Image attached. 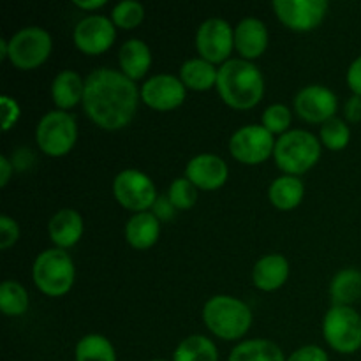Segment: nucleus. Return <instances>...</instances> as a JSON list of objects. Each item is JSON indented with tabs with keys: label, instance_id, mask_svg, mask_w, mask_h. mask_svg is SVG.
Here are the masks:
<instances>
[{
	"label": "nucleus",
	"instance_id": "19",
	"mask_svg": "<svg viewBox=\"0 0 361 361\" xmlns=\"http://www.w3.org/2000/svg\"><path fill=\"white\" fill-rule=\"evenodd\" d=\"M289 277V263L281 254H267L252 270V282L261 291H275L282 288Z\"/></svg>",
	"mask_w": 361,
	"mask_h": 361
},
{
	"label": "nucleus",
	"instance_id": "31",
	"mask_svg": "<svg viewBox=\"0 0 361 361\" xmlns=\"http://www.w3.org/2000/svg\"><path fill=\"white\" fill-rule=\"evenodd\" d=\"M143 20L145 7L143 4L136 2V0H122L111 11V21L115 23V27L126 28V30L136 28Z\"/></svg>",
	"mask_w": 361,
	"mask_h": 361
},
{
	"label": "nucleus",
	"instance_id": "13",
	"mask_svg": "<svg viewBox=\"0 0 361 361\" xmlns=\"http://www.w3.org/2000/svg\"><path fill=\"white\" fill-rule=\"evenodd\" d=\"M185 85L173 74H155L141 85V101L159 111L178 108L185 101Z\"/></svg>",
	"mask_w": 361,
	"mask_h": 361
},
{
	"label": "nucleus",
	"instance_id": "21",
	"mask_svg": "<svg viewBox=\"0 0 361 361\" xmlns=\"http://www.w3.org/2000/svg\"><path fill=\"white\" fill-rule=\"evenodd\" d=\"M120 69L133 81L141 80L152 66V51L141 39H127L118 51Z\"/></svg>",
	"mask_w": 361,
	"mask_h": 361
},
{
	"label": "nucleus",
	"instance_id": "36",
	"mask_svg": "<svg viewBox=\"0 0 361 361\" xmlns=\"http://www.w3.org/2000/svg\"><path fill=\"white\" fill-rule=\"evenodd\" d=\"M286 361H330V358H328V355L324 353L323 348L310 344L296 349Z\"/></svg>",
	"mask_w": 361,
	"mask_h": 361
},
{
	"label": "nucleus",
	"instance_id": "41",
	"mask_svg": "<svg viewBox=\"0 0 361 361\" xmlns=\"http://www.w3.org/2000/svg\"><path fill=\"white\" fill-rule=\"evenodd\" d=\"M74 6H78L80 9L85 11H92L106 6V0H74Z\"/></svg>",
	"mask_w": 361,
	"mask_h": 361
},
{
	"label": "nucleus",
	"instance_id": "40",
	"mask_svg": "<svg viewBox=\"0 0 361 361\" xmlns=\"http://www.w3.org/2000/svg\"><path fill=\"white\" fill-rule=\"evenodd\" d=\"M13 169L14 166L11 164L9 159H7L6 155H2V157H0V187H6L7 183H9Z\"/></svg>",
	"mask_w": 361,
	"mask_h": 361
},
{
	"label": "nucleus",
	"instance_id": "1",
	"mask_svg": "<svg viewBox=\"0 0 361 361\" xmlns=\"http://www.w3.org/2000/svg\"><path fill=\"white\" fill-rule=\"evenodd\" d=\"M140 95L136 83L122 71L99 67L85 78L83 108L99 127L118 130L134 118Z\"/></svg>",
	"mask_w": 361,
	"mask_h": 361
},
{
	"label": "nucleus",
	"instance_id": "4",
	"mask_svg": "<svg viewBox=\"0 0 361 361\" xmlns=\"http://www.w3.org/2000/svg\"><path fill=\"white\" fill-rule=\"evenodd\" d=\"M274 157L286 175L300 176L319 161L321 141L309 130H288L275 141Z\"/></svg>",
	"mask_w": 361,
	"mask_h": 361
},
{
	"label": "nucleus",
	"instance_id": "27",
	"mask_svg": "<svg viewBox=\"0 0 361 361\" xmlns=\"http://www.w3.org/2000/svg\"><path fill=\"white\" fill-rule=\"evenodd\" d=\"M173 361H219L217 345L204 335H189L176 345Z\"/></svg>",
	"mask_w": 361,
	"mask_h": 361
},
{
	"label": "nucleus",
	"instance_id": "7",
	"mask_svg": "<svg viewBox=\"0 0 361 361\" xmlns=\"http://www.w3.org/2000/svg\"><path fill=\"white\" fill-rule=\"evenodd\" d=\"M323 335L334 351L353 355L361 349V316L353 307L334 305L324 314Z\"/></svg>",
	"mask_w": 361,
	"mask_h": 361
},
{
	"label": "nucleus",
	"instance_id": "26",
	"mask_svg": "<svg viewBox=\"0 0 361 361\" xmlns=\"http://www.w3.org/2000/svg\"><path fill=\"white\" fill-rule=\"evenodd\" d=\"M229 361H286V356L275 342L252 338L235 345L229 353Z\"/></svg>",
	"mask_w": 361,
	"mask_h": 361
},
{
	"label": "nucleus",
	"instance_id": "17",
	"mask_svg": "<svg viewBox=\"0 0 361 361\" xmlns=\"http://www.w3.org/2000/svg\"><path fill=\"white\" fill-rule=\"evenodd\" d=\"M268 46V28L259 18H243L235 27V48L245 60H254Z\"/></svg>",
	"mask_w": 361,
	"mask_h": 361
},
{
	"label": "nucleus",
	"instance_id": "30",
	"mask_svg": "<svg viewBox=\"0 0 361 361\" xmlns=\"http://www.w3.org/2000/svg\"><path fill=\"white\" fill-rule=\"evenodd\" d=\"M319 141L321 145H324V147L334 152L344 150L349 141H351V129H349L344 120L334 116V118H330L321 126Z\"/></svg>",
	"mask_w": 361,
	"mask_h": 361
},
{
	"label": "nucleus",
	"instance_id": "8",
	"mask_svg": "<svg viewBox=\"0 0 361 361\" xmlns=\"http://www.w3.org/2000/svg\"><path fill=\"white\" fill-rule=\"evenodd\" d=\"M51 35L42 27H23L9 39V62L14 67L30 71L48 60L51 53Z\"/></svg>",
	"mask_w": 361,
	"mask_h": 361
},
{
	"label": "nucleus",
	"instance_id": "12",
	"mask_svg": "<svg viewBox=\"0 0 361 361\" xmlns=\"http://www.w3.org/2000/svg\"><path fill=\"white\" fill-rule=\"evenodd\" d=\"M274 11L286 27L307 32L321 25L328 13L326 0H275Z\"/></svg>",
	"mask_w": 361,
	"mask_h": 361
},
{
	"label": "nucleus",
	"instance_id": "6",
	"mask_svg": "<svg viewBox=\"0 0 361 361\" xmlns=\"http://www.w3.org/2000/svg\"><path fill=\"white\" fill-rule=\"evenodd\" d=\"M78 140V126L74 116L62 109L48 111L37 123L35 141L49 157H62L69 154Z\"/></svg>",
	"mask_w": 361,
	"mask_h": 361
},
{
	"label": "nucleus",
	"instance_id": "32",
	"mask_svg": "<svg viewBox=\"0 0 361 361\" xmlns=\"http://www.w3.org/2000/svg\"><path fill=\"white\" fill-rule=\"evenodd\" d=\"M168 197L176 210H189L197 201V187L187 176H180L169 185Z\"/></svg>",
	"mask_w": 361,
	"mask_h": 361
},
{
	"label": "nucleus",
	"instance_id": "18",
	"mask_svg": "<svg viewBox=\"0 0 361 361\" xmlns=\"http://www.w3.org/2000/svg\"><path fill=\"white\" fill-rule=\"evenodd\" d=\"M83 219L73 208H62L56 212L48 224V233L51 242L59 249H69L74 247L83 236Z\"/></svg>",
	"mask_w": 361,
	"mask_h": 361
},
{
	"label": "nucleus",
	"instance_id": "33",
	"mask_svg": "<svg viewBox=\"0 0 361 361\" xmlns=\"http://www.w3.org/2000/svg\"><path fill=\"white\" fill-rule=\"evenodd\" d=\"M293 113L286 104H271L263 111V118H261V126L264 129L270 130L271 134H284L288 133L289 126H291Z\"/></svg>",
	"mask_w": 361,
	"mask_h": 361
},
{
	"label": "nucleus",
	"instance_id": "15",
	"mask_svg": "<svg viewBox=\"0 0 361 361\" xmlns=\"http://www.w3.org/2000/svg\"><path fill=\"white\" fill-rule=\"evenodd\" d=\"M115 23L102 14H90L74 28V44L88 55L104 53L115 42Z\"/></svg>",
	"mask_w": 361,
	"mask_h": 361
},
{
	"label": "nucleus",
	"instance_id": "14",
	"mask_svg": "<svg viewBox=\"0 0 361 361\" xmlns=\"http://www.w3.org/2000/svg\"><path fill=\"white\" fill-rule=\"evenodd\" d=\"M293 104L303 120L310 123H324L334 118L338 102L337 95L330 88L323 85H309L295 95Z\"/></svg>",
	"mask_w": 361,
	"mask_h": 361
},
{
	"label": "nucleus",
	"instance_id": "37",
	"mask_svg": "<svg viewBox=\"0 0 361 361\" xmlns=\"http://www.w3.org/2000/svg\"><path fill=\"white\" fill-rule=\"evenodd\" d=\"M152 214L159 219V221H171L176 214L175 204L169 201L168 194H162V196H157L154 207H152Z\"/></svg>",
	"mask_w": 361,
	"mask_h": 361
},
{
	"label": "nucleus",
	"instance_id": "11",
	"mask_svg": "<svg viewBox=\"0 0 361 361\" xmlns=\"http://www.w3.org/2000/svg\"><path fill=\"white\" fill-rule=\"evenodd\" d=\"M275 141L277 140H274V134L263 126L249 123L233 133L229 152L243 164H259L274 154Z\"/></svg>",
	"mask_w": 361,
	"mask_h": 361
},
{
	"label": "nucleus",
	"instance_id": "2",
	"mask_svg": "<svg viewBox=\"0 0 361 361\" xmlns=\"http://www.w3.org/2000/svg\"><path fill=\"white\" fill-rule=\"evenodd\" d=\"M217 92L235 109H250L263 99L264 78L259 67L245 59H229L219 67Z\"/></svg>",
	"mask_w": 361,
	"mask_h": 361
},
{
	"label": "nucleus",
	"instance_id": "10",
	"mask_svg": "<svg viewBox=\"0 0 361 361\" xmlns=\"http://www.w3.org/2000/svg\"><path fill=\"white\" fill-rule=\"evenodd\" d=\"M196 48L201 59L214 66L228 62L235 48V28L222 18H208L197 27Z\"/></svg>",
	"mask_w": 361,
	"mask_h": 361
},
{
	"label": "nucleus",
	"instance_id": "22",
	"mask_svg": "<svg viewBox=\"0 0 361 361\" xmlns=\"http://www.w3.org/2000/svg\"><path fill=\"white\" fill-rule=\"evenodd\" d=\"M85 81L76 71L66 69L56 74L51 81V99L56 108L66 111L74 108L78 102H83Z\"/></svg>",
	"mask_w": 361,
	"mask_h": 361
},
{
	"label": "nucleus",
	"instance_id": "16",
	"mask_svg": "<svg viewBox=\"0 0 361 361\" xmlns=\"http://www.w3.org/2000/svg\"><path fill=\"white\" fill-rule=\"evenodd\" d=\"M185 176L201 190H217L228 182L229 169L222 157L215 154H200L187 162Z\"/></svg>",
	"mask_w": 361,
	"mask_h": 361
},
{
	"label": "nucleus",
	"instance_id": "9",
	"mask_svg": "<svg viewBox=\"0 0 361 361\" xmlns=\"http://www.w3.org/2000/svg\"><path fill=\"white\" fill-rule=\"evenodd\" d=\"M113 194L123 208L136 212V214L148 212L157 200V190H155L150 176L134 168L122 169L115 176Z\"/></svg>",
	"mask_w": 361,
	"mask_h": 361
},
{
	"label": "nucleus",
	"instance_id": "34",
	"mask_svg": "<svg viewBox=\"0 0 361 361\" xmlns=\"http://www.w3.org/2000/svg\"><path fill=\"white\" fill-rule=\"evenodd\" d=\"M20 238V226L14 219L2 215L0 217V249H9Z\"/></svg>",
	"mask_w": 361,
	"mask_h": 361
},
{
	"label": "nucleus",
	"instance_id": "28",
	"mask_svg": "<svg viewBox=\"0 0 361 361\" xmlns=\"http://www.w3.org/2000/svg\"><path fill=\"white\" fill-rule=\"evenodd\" d=\"M74 358L76 361H116V353L104 335L90 334L80 338Z\"/></svg>",
	"mask_w": 361,
	"mask_h": 361
},
{
	"label": "nucleus",
	"instance_id": "25",
	"mask_svg": "<svg viewBox=\"0 0 361 361\" xmlns=\"http://www.w3.org/2000/svg\"><path fill=\"white\" fill-rule=\"evenodd\" d=\"M330 295L334 305L351 307L361 298V271L356 268H344L331 279Z\"/></svg>",
	"mask_w": 361,
	"mask_h": 361
},
{
	"label": "nucleus",
	"instance_id": "42",
	"mask_svg": "<svg viewBox=\"0 0 361 361\" xmlns=\"http://www.w3.org/2000/svg\"><path fill=\"white\" fill-rule=\"evenodd\" d=\"M9 59V41L7 39H0V60Z\"/></svg>",
	"mask_w": 361,
	"mask_h": 361
},
{
	"label": "nucleus",
	"instance_id": "43",
	"mask_svg": "<svg viewBox=\"0 0 361 361\" xmlns=\"http://www.w3.org/2000/svg\"><path fill=\"white\" fill-rule=\"evenodd\" d=\"M152 361H166V360H152Z\"/></svg>",
	"mask_w": 361,
	"mask_h": 361
},
{
	"label": "nucleus",
	"instance_id": "38",
	"mask_svg": "<svg viewBox=\"0 0 361 361\" xmlns=\"http://www.w3.org/2000/svg\"><path fill=\"white\" fill-rule=\"evenodd\" d=\"M345 81H348V87L351 88L353 95H360L361 97V55L356 56L351 66H349Z\"/></svg>",
	"mask_w": 361,
	"mask_h": 361
},
{
	"label": "nucleus",
	"instance_id": "23",
	"mask_svg": "<svg viewBox=\"0 0 361 361\" xmlns=\"http://www.w3.org/2000/svg\"><path fill=\"white\" fill-rule=\"evenodd\" d=\"M305 196V187L300 176L282 175L270 183L268 197L279 210H293L302 203Z\"/></svg>",
	"mask_w": 361,
	"mask_h": 361
},
{
	"label": "nucleus",
	"instance_id": "20",
	"mask_svg": "<svg viewBox=\"0 0 361 361\" xmlns=\"http://www.w3.org/2000/svg\"><path fill=\"white\" fill-rule=\"evenodd\" d=\"M123 235H126L127 243L134 249H150L157 243L159 235H161V221L152 212L134 214L126 222Z\"/></svg>",
	"mask_w": 361,
	"mask_h": 361
},
{
	"label": "nucleus",
	"instance_id": "24",
	"mask_svg": "<svg viewBox=\"0 0 361 361\" xmlns=\"http://www.w3.org/2000/svg\"><path fill=\"white\" fill-rule=\"evenodd\" d=\"M217 74L219 69L208 60L201 59H189L180 66V80L185 85V88L190 90L203 92L217 85Z\"/></svg>",
	"mask_w": 361,
	"mask_h": 361
},
{
	"label": "nucleus",
	"instance_id": "5",
	"mask_svg": "<svg viewBox=\"0 0 361 361\" xmlns=\"http://www.w3.org/2000/svg\"><path fill=\"white\" fill-rule=\"evenodd\" d=\"M32 277L44 295L63 296L74 284V263L63 249H46L35 257Z\"/></svg>",
	"mask_w": 361,
	"mask_h": 361
},
{
	"label": "nucleus",
	"instance_id": "39",
	"mask_svg": "<svg viewBox=\"0 0 361 361\" xmlns=\"http://www.w3.org/2000/svg\"><path fill=\"white\" fill-rule=\"evenodd\" d=\"M344 115L348 122L358 123L361 122V97L360 95H351L344 104Z\"/></svg>",
	"mask_w": 361,
	"mask_h": 361
},
{
	"label": "nucleus",
	"instance_id": "35",
	"mask_svg": "<svg viewBox=\"0 0 361 361\" xmlns=\"http://www.w3.org/2000/svg\"><path fill=\"white\" fill-rule=\"evenodd\" d=\"M0 106H2V130L7 133L20 118V104L16 102V99L9 97V95H2Z\"/></svg>",
	"mask_w": 361,
	"mask_h": 361
},
{
	"label": "nucleus",
	"instance_id": "3",
	"mask_svg": "<svg viewBox=\"0 0 361 361\" xmlns=\"http://www.w3.org/2000/svg\"><path fill=\"white\" fill-rule=\"evenodd\" d=\"M203 321L215 337L238 341L252 324V310L245 302L235 296L217 295L204 303Z\"/></svg>",
	"mask_w": 361,
	"mask_h": 361
},
{
	"label": "nucleus",
	"instance_id": "29",
	"mask_svg": "<svg viewBox=\"0 0 361 361\" xmlns=\"http://www.w3.org/2000/svg\"><path fill=\"white\" fill-rule=\"evenodd\" d=\"M0 309L6 316L16 317L27 312L28 293L20 282L4 281L0 286Z\"/></svg>",
	"mask_w": 361,
	"mask_h": 361
}]
</instances>
